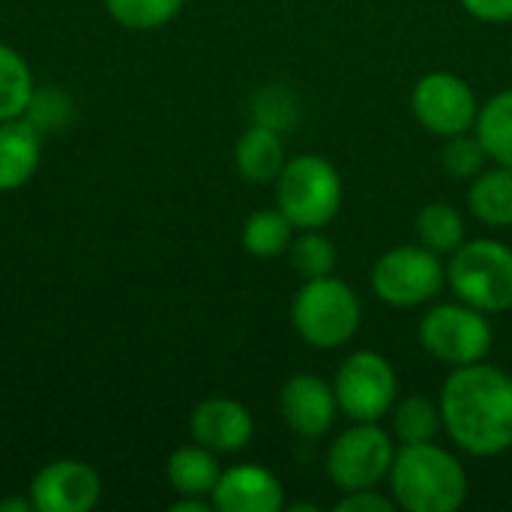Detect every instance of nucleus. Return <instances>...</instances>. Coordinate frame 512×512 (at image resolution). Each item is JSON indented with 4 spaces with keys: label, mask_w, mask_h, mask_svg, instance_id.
Wrapping results in <instances>:
<instances>
[{
    "label": "nucleus",
    "mask_w": 512,
    "mask_h": 512,
    "mask_svg": "<svg viewBox=\"0 0 512 512\" xmlns=\"http://www.w3.org/2000/svg\"><path fill=\"white\" fill-rule=\"evenodd\" d=\"M441 420L450 441L471 456H498L512 447V378L504 369L456 366L441 390Z\"/></svg>",
    "instance_id": "1"
},
{
    "label": "nucleus",
    "mask_w": 512,
    "mask_h": 512,
    "mask_svg": "<svg viewBox=\"0 0 512 512\" xmlns=\"http://www.w3.org/2000/svg\"><path fill=\"white\" fill-rule=\"evenodd\" d=\"M387 480L396 507L408 512H456L468 498L462 462L435 441L402 444Z\"/></svg>",
    "instance_id": "2"
},
{
    "label": "nucleus",
    "mask_w": 512,
    "mask_h": 512,
    "mask_svg": "<svg viewBox=\"0 0 512 512\" xmlns=\"http://www.w3.org/2000/svg\"><path fill=\"white\" fill-rule=\"evenodd\" d=\"M363 306L351 285L336 276L306 279L291 303V324L297 336L321 351H333L360 330Z\"/></svg>",
    "instance_id": "3"
},
{
    "label": "nucleus",
    "mask_w": 512,
    "mask_h": 512,
    "mask_svg": "<svg viewBox=\"0 0 512 512\" xmlns=\"http://www.w3.org/2000/svg\"><path fill=\"white\" fill-rule=\"evenodd\" d=\"M456 297L486 315L512 309V249L501 240H465L447 264Z\"/></svg>",
    "instance_id": "4"
},
{
    "label": "nucleus",
    "mask_w": 512,
    "mask_h": 512,
    "mask_svg": "<svg viewBox=\"0 0 512 512\" xmlns=\"http://www.w3.org/2000/svg\"><path fill=\"white\" fill-rule=\"evenodd\" d=\"M342 177L318 153H300L285 162L276 177V201L279 210L294 222L297 231L324 228L342 210Z\"/></svg>",
    "instance_id": "5"
},
{
    "label": "nucleus",
    "mask_w": 512,
    "mask_h": 512,
    "mask_svg": "<svg viewBox=\"0 0 512 512\" xmlns=\"http://www.w3.org/2000/svg\"><path fill=\"white\" fill-rule=\"evenodd\" d=\"M447 285V267L438 252L420 246H396L375 261L372 291L381 303L414 309L432 303Z\"/></svg>",
    "instance_id": "6"
},
{
    "label": "nucleus",
    "mask_w": 512,
    "mask_h": 512,
    "mask_svg": "<svg viewBox=\"0 0 512 512\" xmlns=\"http://www.w3.org/2000/svg\"><path fill=\"white\" fill-rule=\"evenodd\" d=\"M492 324L486 312L456 300L432 306L420 321V345L438 363L447 366H471L480 363L492 351Z\"/></svg>",
    "instance_id": "7"
},
{
    "label": "nucleus",
    "mask_w": 512,
    "mask_h": 512,
    "mask_svg": "<svg viewBox=\"0 0 512 512\" xmlns=\"http://www.w3.org/2000/svg\"><path fill=\"white\" fill-rule=\"evenodd\" d=\"M333 393L339 411L351 423L384 420L399 399V378L393 363L378 351H354L336 372Z\"/></svg>",
    "instance_id": "8"
},
{
    "label": "nucleus",
    "mask_w": 512,
    "mask_h": 512,
    "mask_svg": "<svg viewBox=\"0 0 512 512\" xmlns=\"http://www.w3.org/2000/svg\"><path fill=\"white\" fill-rule=\"evenodd\" d=\"M396 459L393 435L378 423H354L327 450V477L339 492L372 489L387 480Z\"/></svg>",
    "instance_id": "9"
},
{
    "label": "nucleus",
    "mask_w": 512,
    "mask_h": 512,
    "mask_svg": "<svg viewBox=\"0 0 512 512\" xmlns=\"http://www.w3.org/2000/svg\"><path fill=\"white\" fill-rule=\"evenodd\" d=\"M414 117L429 129L432 135L450 138L459 132H471L477 123L480 102L471 90V84L456 72H429L414 84L411 93Z\"/></svg>",
    "instance_id": "10"
},
{
    "label": "nucleus",
    "mask_w": 512,
    "mask_h": 512,
    "mask_svg": "<svg viewBox=\"0 0 512 512\" xmlns=\"http://www.w3.org/2000/svg\"><path fill=\"white\" fill-rule=\"evenodd\" d=\"M102 480L78 459H57L36 471L30 501L36 512H87L99 504Z\"/></svg>",
    "instance_id": "11"
},
{
    "label": "nucleus",
    "mask_w": 512,
    "mask_h": 512,
    "mask_svg": "<svg viewBox=\"0 0 512 512\" xmlns=\"http://www.w3.org/2000/svg\"><path fill=\"white\" fill-rule=\"evenodd\" d=\"M279 408H282L288 429L306 441L324 438L333 429V420L339 414L333 384H327L318 375L288 378V384L279 393Z\"/></svg>",
    "instance_id": "12"
},
{
    "label": "nucleus",
    "mask_w": 512,
    "mask_h": 512,
    "mask_svg": "<svg viewBox=\"0 0 512 512\" xmlns=\"http://www.w3.org/2000/svg\"><path fill=\"white\" fill-rule=\"evenodd\" d=\"M189 432L195 444L213 450V453H240L249 447L255 435V420L246 405L228 396H210L204 399L192 417H189Z\"/></svg>",
    "instance_id": "13"
},
{
    "label": "nucleus",
    "mask_w": 512,
    "mask_h": 512,
    "mask_svg": "<svg viewBox=\"0 0 512 512\" xmlns=\"http://www.w3.org/2000/svg\"><path fill=\"white\" fill-rule=\"evenodd\" d=\"M210 501L219 512H279L285 507V489L261 465H234L219 474Z\"/></svg>",
    "instance_id": "14"
},
{
    "label": "nucleus",
    "mask_w": 512,
    "mask_h": 512,
    "mask_svg": "<svg viewBox=\"0 0 512 512\" xmlns=\"http://www.w3.org/2000/svg\"><path fill=\"white\" fill-rule=\"evenodd\" d=\"M42 132L24 117L0 123V192L21 189L39 168Z\"/></svg>",
    "instance_id": "15"
},
{
    "label": "nucleus",
    "mask_w": 512,
    "mask_h": 512,
    "mask_svg": "<svg viewBox=\"0 0 512 512\" xmlns=\"http://www.w3.org/2000/svg\"><path fill=\"white\" fill-rule=\"evenodd\" d=\"M285 162L288 159H285L282 135L261 123H252L234 147V165L240 177L249 183H276Z\"/></svg>",
    "instance_id": "16"
},
{
    "label": "nucleus",
    "mask_w": 512,
    "mask_h": 512,
    "mask_svg": "<svg viewBox=\"0 0 512 512\" xmlns=\"http://www.w3.org/2000/svg\"><path fill=\"white\" fill-rule=\"evenodd\" d=\"M168 483L177 495H192V498H210L216 483H219V462L216 453L201 447V444H189V447H177L168 456L165 465Z\"/></svg>",
    "instance_id": "17"
},
{
    "label": "nucleus",
    "mask_w": 512,
    "mask_h": 512,
    "mask_svg": "<svg viewBox=\"0 0 512 512\" xmlns=\"http://www.w3.org/2000/svg\"><path fill=\"white\" fill-rule=\"evenodd\" d=\"M471 213L492 228H512V168L495 165L480 171L468 189Z\"/></svg>",
    "instance_id": "18"
},
{
    "label": "nucleus",
    "mask_w": 512,
    "mask_h": 512,
    "mask_svg": "<svg viewBox=\"0 0 512 512\" xmlns=\"http://www.w3.org/2000/svg\"><path fill=\"white\" fill-rule=\"evenodd\" d=\"M474 132L495 165L512 168V90L495 93L486 105H480Z\"/></svg>",
    "instance_id": "19"
},
{
    "label": "nucleus",
    "mask_w": 512,
    "mask_h": 512,
    "mask_svg": "<svg viewBox=\"0 0 512 512\" xmlns=\"http://www.w3.org/2000/svg\"><path fill=\"white\" fill-rule=\"evenodd\" d=\"M297 228L294 222L276 210H255L243 222V249L255 258H279L291 249Z\"/></svg>",
    "instance_id": "20"
},
{
    "label": "nucleus",
    "mask_w": 512,
    "mask_h": 512,
    "mask_svg": "<svg viewBox=\"0 0 512 512\" xmlns=\"http://www.w3.org/2000/svg\"><path fill=\"white\" fill-rule=\"evenodd\" d=\"M33 93L36 81L30 63L21 57V51L0 42V123L24 117Z\"/></svg>",
    "instance_id": "21"
},
{
    "label": "nucleus",
    "mask_w": 512,
    "mask_h": 512,
    "mask_svg": "<svg viewBox=\"0 0 512 512\" xmlns=\"http://www.w3.org/2000/svg\"><path fill=\"white\" fill-rule=\"evenodd\" d=\"M417 237L426 249L438 255H453L465 243V216L447 204V201H432L417 213Z\"/></svg>",
    "instance_id": "22"
},
{
    "label": "nucleus",
    "mask_w": 512,
    "mask_h": 512,
    "mask_svg": "<svg viewBox=\"0 0 512 512\" xmlns=\"http://www.w3.org/2000/svg\"><path fill=\"white\" fill-rule=\"evenodd\" d=\"M390 414H393V438L399 441V447L402 444H429L444 429L441 405H435L426 396L396 399Z\"/></svg>",
    "instance_id": "23"
},
{
    "label": "nucleus",
    "mask_w": 512,
    "mask_h": 512,
    "mask_svg": "<svg viewBox=\"0 0 512 512\" xmlns=\"http://www.w3.org/2000/svg\"><path fill=\"white\" fill-rule=\"evenodd\" d=\"M291 267L306 279H321V276H333L336 264H339V252L336 243L321 231V228H306L291 240L288 249Z\"/></svg>",
    "instance_id": "24"
},
{
    "label": "nucleus",
    "mask_w": 512,
    "mask_h": 512,
    "mask_svg": "<svg viewBox=\"0 0 512 512\" xmlns=\"http://www.w3.org/2000/svg\"><path fill=\"white\" fill-rule=\"evenodd\" d=\"M186 0H105L108 15L129 30H156L180 15Z\"/></svg>",
    "instance_id": "25"
},
{
    "label": "nucleus",
    "mask_w": 512,
    "mask_h": 512,
    "mask_svg": "<svg viewBox=\"0 0 512 512\" xmlns=\"http://www.w3.org/2000/svg\"><path fill=\"white\" fill-rule=\"evenodd\" d=\"M489 153L483 147V141L477 138V132H459L444 138V150H441V165L450 177L456 180H474L480 171H486Z\"/></svg>",
    "instance_id": "26"
},
{
    "label": "nucleus",
    "mask_w": 512,
    "mask_h": 512,
    "mask_svg": "<svg viewBox=\"0 0 512 512\" xmlns=\"http://www.w3.org/2000/svg\"><path fill=\"white\" fill-rule=\"evenodd\" d=\"M255 123L282 132L297 117V99L285 87H267L255 96Z\"/></svg>",
    "instance_id": "27"
},
{
    "label": "nucleus",
    "mask_w": 512,
    "mask_h": 512,
    "mask_svg": "<svg viewBox=\"0 0 512 512\" xmlns=\"http://www.w3.org/2000/svg\"><path fill=\"white\" fill-rule=\"evenodd\" d=\"M66 114H69V99L63 93H57V90H45V93L36 90L30 105H27V111H24V120L33 123L39 132H45V129L60 126L66 120Z\"/></svg>",
    "instance_id": "28"
},
{
    "label": "nucleus",
    "mask_w": 512,
    "mask_h": 512,
    "mask_svg": "<svg viewBox=\"0 0 512 512\" xmlns=\"http://www.w3.org/2000/svg\"><path fill=\"white\" fill-rule=\"evenodd\" d=\"M393 507V495H381L378 486L342 492V498L336 501V512H393Z\"/></svg>",
    "instance_id": "29"
},
{
    "label": "nucleus",
    "mask_w": 512,
    "mask_h": 512,
    "mask_svg": "<svg viewBox=\"0 0 512 512\" xmlns=\"http://www.w3.org/2000/svg\"><path fill=\"white\" fill-rule=\"evenodd\" d=\"M465 12H471L480 21L489 24H507L512 21V0H459Z\"/></svg>",
    "instance_id": "30"
},
{
    "label": "nucleus",
    "mask_w": 512,
    "mask_h": 512,
    "mask_svg": "<svg viewBox=\"0 0 512 512\" xmlns=\"http://www.w3.org/2000/svg\"><path fill=\"white\" fill-rule=\"evenodd\" d=\"M0 510L3 512H9V510L30 512L33 510V501H21V498H15V501H3V504H0Z\"/></svg>",
    "instance_id": "31"
}]
</instances>
